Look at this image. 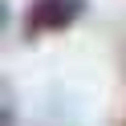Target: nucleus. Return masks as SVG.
<instances>
[{
    "label": "nucleus",
    "mask_w": 126,
    "mask_h": 126,
    "mask_svg": "<svg viewBox=\"0 0 126 126\" xmlns=\"http://www.w3.org/2000/svg\"><path fill=\"white\" fill-rule=\"evenodd\" d=\"M85 12V0H33L29 4V37L61 33Z\"/></svg>",
    "instance_id": "1"
}]
</instances>
